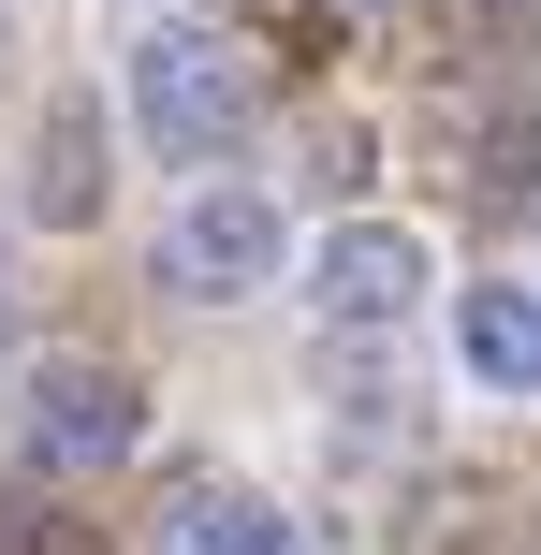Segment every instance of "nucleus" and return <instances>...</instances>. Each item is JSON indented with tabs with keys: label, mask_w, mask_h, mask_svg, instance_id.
I'll list each match as a JSON object with an SVG mask.
<instances>
[{
	"label": "nucleus",
	"mask_w": 541,
	"mask_h": 555,
	"mask_svg": "<svg viewBox=\"0 0 541 555\" xmlns=\"http://www.w3.org/2000/svg\"><path fill=\"white\" fill-rule=\"evenodd\" d=\"M162 278H176L191 307L263 293V278H279V205H263V191H191L176 234H162Z\"/></svg>",
	"instance_id": "obj_3"
},
{
	"label": "nucleus",
	"mask_w": 541,
	"mask_h": 555,
	"mask_svg": "<svg viewBox=\"0 0 541 555\" xmlns=\"http://www.w3.org/2000/svg\"><path fill=\"white\" fill-rule=\"evenodd\" d=\"M308 293H322V322H396V307L425 293V249H410L396 220H351V234H322Z\"/></svg>",
	"instance_id": "obj_4"
},
{
	"label": "nucleus",
	"mask_w": 541,
	"mask_h": 555,
	"mask_svg": "<svg viewBox=\"0 0 541 555\" xmlns=\"http://www.w3.org/2000/svg\"><path fill=\"white\" fill-rule=\"evenodd\" d=\"M162 555H279V512H263L249 482H176Z\"/></svg>",
	"instance_id": "obj_7"
},
{
	"label": "nucleus",
	"mask_w": 541,
	"mask_h": 555,
	"mask_svg": "<svg viewBox=\"0 0 541 555\" xmlns=\"http://www.w3.org/2000/svg\"><path fill=\"white\" fill-rule=\"evenodd\" d=\"M132 117L162 162H220L234 117H249V59L220 44V29H146L132 44Z\"/></svg>",
	"instance_id": "obj_1"
},
{
	"label": "nucleus",
	"mask_w": 541,
	"mask_h": 555,
	"mask_svg": "<svg viewBox=\"0 0 541 555\" xmlns=\"http://www.w3.org/2000/svg\"><path fill=\"white\" fill-rule=\"evenodd\" d=\"M132 439H146V395L117 380V365H44V380H29V468L44 482H103Z\"/></svg>",
	"instance_id": "obj_2"
},
{
	"label": "nucleus",
	"mask_w": 541,
	"mask_h": 555,
	"mask_svg": "<svg viewBox=\"0 0 541 555\" xmlns=\"http://www.w3.org/2000/svg\"><path fill=\"white\" fill-rule=\"evenodd\" d=\"M29 220H103V103L88 88H59L44 103V146H29Z\"/></svg>",
	"instance_id": "obj_5"
},
{
	"label": "nucleus",
	"mask_w": 541,
	"mask_h": 555,
	"mask_svg": "<svg viewBox=\"0 0 541 555\" xmlns=\"http://www.w3.org/2000/svg\"><path fill=\"white\" fill-rule=\"evenodd\" d=\"M0 555H117V541H103V512H88V498H59V482L29 468L15 498H0Z\"/></svg>",
	"instance_id": "obj_8"
},
{
	"label": "nucleus",
	"mask_w": 541,
	"mask_h": 555,
	"mask_svg": "<svg viewBox=\"0 0 541 555\" xmlns=\"http://www.w3.org/2000/svg\"><path fill=\"white\" fill-rule=\"evenodd\" d=\"M0 351H15V278H0Z\"/></svg>",
	"instance_id": "obj_9"
},
{
	"label": "nucleus",
	"mask_w": 541,
	"mask_h": 555,
	"mask_svg": "<svg viewBox=\"0 0 541 555\" xmlns=\"http://www.w3.org/2000/svg\"><path fill=\"white\" fill-rule=\"evenodd\" d=\"M454 351H468V380L541 395V293H468L454 307Z\"/></svg>",
	"instance_id": "obj_6"
}]
</instances>
